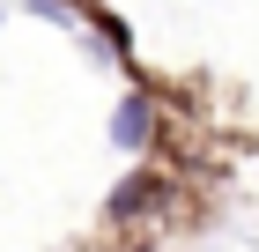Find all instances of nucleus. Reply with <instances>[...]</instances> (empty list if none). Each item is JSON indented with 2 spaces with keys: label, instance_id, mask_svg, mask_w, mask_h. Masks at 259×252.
Instances as JSON below:
<instances>
[{
  "label": "nucleus",
  "instance_id": "nucleus-1",
  "mask_svg": "<svg viewBox=\"0 0 259 252\" xmlns=\"http://www.w3.org/2000/svg\"><path fill=\"white\" fill-rule=\"evenodd\" d=\"M163 200H170V178L163 171H134V178H119V186H111V200H104V223H141V215L148 208H163Z\"/></svg>",
  "mask_w": 259,
  "mask_h": 252
},
{
  "label": "nucleus",
  "instance_id": "nucleus-2",
  "mask_svg": "<svg viewBox=\"0 0 259 252\" xmlns=\"http://www.w3.org/2000/svg\"><path fill=\"white\" fill-rule=\"evenodd\" d=\"M148 134H156V97H148V89H126L119 112H111V149L141 156V149H148Z\"/></svg>",
  "mask_w": 259,
  "mask_h": 252
},
{
  "label": "nucleus",
  "instance_id": "nucleus-3",
  "mask_svg": "<svg viewBox=\"0 0 259 252\" xmlns=\"http://www.w3.org/2000/svg\"><path fill=\"white\" fill-rule=\"evenodd\" d=\"M0 15H8V8H0Z\"/></svg>",
  "mask_w": 259,
  "mask_h": 252
}]
</instances>
